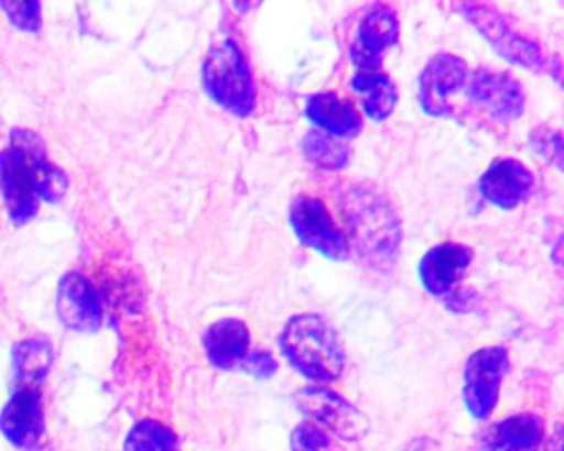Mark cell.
Instances as JSON below:
<instances>
[{
	"mask_svg": "<svg viewBox=\"0 0 564 451\" xmlns=\"http://www.w3.org/2000/svg\"><path fill=\"white\" fill-rule=\"evenodd\" d=\"M67 190V174L48 161L42 138L15 130L0 153V193L12 222H29L37 213L39 199L57 202Z\"/></svg>",
	"mask_w": 564,
	"mask_h": 451,
	"instance_id": "cell-1",
	"label": "cell"
},
{
	"mask_svg": "<svg viewBox=\"0 0 564 451\" xmlns=\"http://www.w3.org/2000/svg\"><path fill=\"white\" fill-rule=\"evenodd\" d=\"M338 207L359 256L375 268L389 265L402 240L401 219L391 200L371 184L352 183L338 189Z\"/></svg>",
	"mask_w": 564,
	"mask_h": 451,
	"instance_id": "cell-2",
	"label": "cell"
},
{
	"mask_svg": "<svg viewBox=\"0 0 564 451\" xmlns=\"http://www.w3.org/2000/svg\"><path fill=\"white\" fill-rule=\"evenodd\" d=\"M280 348L290 364L310 381H338L345 372L346 352L332 324L313 312L295 315L283 326Z\"/></svg>",
	"mask_w": 564,
	"mask_h": 451,
	"instance_id": "cell-3",
	"label": "cell"
},
{
	"mask_svg": "<svg viewBox=\"0 0 564 451\" xmlns=\"http://www.w3.org/2000/svg\"><path fill=\"white\" fill-rule=\"evenodd\" d=\"M455 11L460 12L505 61L536 74H550L551 77L556 72V77L561 78L560 58H550L538 42L521 34L494 6L460 2L455 6Z\"/></svg>",
	"mask_w": 564,
	"mask_h": 451,
	"instance_id": "cell-4",
	"label": "cell"
},
{
	"mask_svg": "<svg viewBox=\"0 0 564 451\" xmlns=\"http://www.w3.org/2000/svg\"><path fill=\"white\" fill-rule=\"evenodd\" d=\"M204 88L219 107L247 118L256 110V84L246 55L232 41L214 45L203 68Z\"/></svg>",
	"mask_w": 564,
	"mask_h": 451,
	"instance_id": "cell-5",
	"label": "cell"
},
{
	"mask_svg": "<svg viewBox=\"0 0 564 451\" xmlns=\"http://www.w3.org/2000/svg\"><path fill=\"white\" fill-rule=\"evenodd\" d=\"M464 95L475 110L495 123L510 124L524 113V90L507 72L475 68L468 72Z\"/></svg>",
	"mask_w": 564,
	"mask_h": 451,
	"instance_id": "cell-6",
	"label": "cell"
},
{
	"mask_svg": "<svg viewBox=\"0 0 564 451\" xmlns=\"http://www.w3.org/2000/svg\"><path fill=\"white\" fill-rule=\"evenodd\" d=\"M290 223L300 243L325 258L345 262L351 255L348 237L318 197L308 194L296 197L290 207Z\"/></svg>",
	"mask_w": 564,
	"mask_h": 451,
	"instance_id": "cell-7",
	"label": "cell"
},
{
	"mask_svg": "<svg viewBox=\"0 0 564 451\" xmlns=\"http://www.w3.org/2000/svg\"><path fill=\"white\" fill-rule=\"evenodd\" d=\"M296 407L312 424L346 441L368 435V418L343 395L326 387H305L296 392Z\"/></svg>",
	"mask_w": 564,
	"mask_h": 451,
	"instance_id": "cell-8",
	"label": "cell"
},
{
	"mask_svg": "<svg viewBox=\"0 0 564 451\" xmlns=\"http://www.w3.org/2000/svg\"><path fill=\"white\" fill-rule=\"evenodd\" d=\"M508 365V351L501 345L478 349L467 359L464 369V400L471 417L487 420L494 414Z\"/></svg>",
	"mask_w": 564,
	"mask_h": 451,
	"instance_id": "cell-9",
	"label": "cell"
},
{
	"mask_svg": "<svg viewBox=\"0 0 564 451\" xmlns=\"http://www.w3.org/2000/svg\"><path fill=\"white\" fill-rule=\"evenodd\" d=\"M468 67L464 58L437 54L427 62L419 77V103L432 118H452L455 105L452 98L464 90Z\"/></svg>",
	"mask_w": 564,
	"mask_h": 451,
	"instance_id": "cell-10",
	"label": "cell"
},
{
	"mask_svg": "<svg viewBox=\"0 0 564 451\" xmlns=\"http://www.w3.org/2000/svg\"><path fill=\"white\" fill-rule=\"evenodd\" d=\"M401 34L398 11L392 6H372L358 28L349 58L358 72L381 70L384 54L394 47Z\"/></svg>",
	"mask_w": 564,
	"mask_h": 451,
	"instance_id": "cell-11",
	"label": "cell"
},
{
	"mask_svg": "<svg viewBox=\"0 0 564 451\" xmlns=\"http://www.w3.org/2000/svg\"><path fill=\"white\" fill-rule=\"evenodd\" d=\"M42 384L15 382V391L0 414V431L19 448H32L44 437Z\"/></svg>",
	"mask_w": 564,
	"mask_h": 451,
	"instance_id": "cell-12",
	"label": "cell"
},
{
	"mask_svg": "<svg viewBox=\"0 0 564 451\" xmlns=\"http://www.w3.org/2000/svg\"><path fill=\"white\" fill-rule=\"evenodd\" d=\"M474 262L470 246L457 242H444L432 246L417 266L419 279L429 295L444 298L451 295L462 276Z\"/></svg>",
	"mask_w": 564,
	"mask_h": 451,
	"instance_id": "cell-13",
	"label": "cell"
},
{
	"mask_svg": "<svg viewBox=\"0 0 564 451\" xmlns=\"http://www.w3.org/2000/svg\"><path fill=\"white\" fill-rule=\"evenodd\" d=\"M534 174L513 157H500L480 177V193L491 206L511 210L533 193Z\"/></svg>",
	"mask_w": 564,
	"mask_h": 451,
	"instance_id": "cell-14",
	"label": "cell"
},
{
	"mask_svg": "<svg viewBox=\"0 0 564 451\" xmlns=\"http://www.w3.org/2000/svg\"><path fill=\"white\" fill-rule=\"evenodd\" d=\"M57 312L65 328L77 332H91L101 322V308L90 282L68 273L62 278L57 293Z\"/></svg>",
	"mask_w": 564,
	"mask_h": 451,
	"instance_id": "cell-15",
	"label": "cell"
},
{
	"mask_svg": "<svg viewBox=\"0 0 564 451\" xmlns=\"http://www.w3.org/2000/svg\"><path fill=\"white\" fill-rule=\"evenodd\" d=\"M305 114L323 133L335 138H356L362 130V118L352 101L333 91L310 95Z\"/></svg>",
	"mask_w": 564,
	"mask_h": 451,
	"instance_id": "cell-16",
	"label": "cell"
},
{
	"mask_svg": "<svg viewBox=\"0 0 564 451\" xmlns=\"http://www.w3.org/2000/svg\"><path fill=\"white\" fill-rule=\"evenodd\" d=\"M546 427L534 414H518L503 418L488 428L484 451H538L544 443Z\"/></svg>",
	"mask_w": 564,
	"mask_h": 451,
	"instance_id": "cell-17",
	"label": "cell"
},
{
	"mask_svg": "<svg viewBox=\"0 0 564 451\" xmlns=\"http://www.w3.org/2000/svg\"><path fill=\"white\" fill-rule=\"evenodd\" d=\"M204 345L207 358L216 367L224 371L240 369L250 352L249 328L239 318L219 319L207 329Z\"/></svg>",
	"mask_w": 564,
	"mask_h": 451,
	"instance_id": "cell-18",
	"label": "cell"
},
{
	"mask_svg": "<svg viewBox=\"0 0 564 451\" xmlns=\"http://www.w3.org/2000/svg\"><path fill=\"white\" fill-rule=\"evenodd\" d=\"M351 88L361 97L366 118L382 123L394 113L399 100L398 87L389 75L378 72H356Z\"/></svg>",
	"mask_w": 564,
	"mask_h": 451,
	"instance_id": "cell-19",
	"label": "cell"
},
{
	"mask_svg": "<svg viewBox=\"0 0 564 451\" xmlns=\"http://www.w3.org/2000/svg\"><path fill=\"white\" fill-rule=\"evenodd\" d=\"M303 154L313 166L323 170H341L348 166L349 147L338 138L323 131H310L302 141Z\"/></svg>",
	"mask_w": 564,
	"mask_h": 451,
	"instance_id": "cell-20",
	"label": "cell"
},
{
	"mask_svg": "<svg viewBox=\"0 0 564 451\" xmlns=\"http://www.w3.org/2000/svg\"><path fill=\"white\" fill-rule=\"evenodd\" d=\"M52 348L39 339H28L14 348L15 382L44 384L52 364Z\"/></svg>",
	"mask_w": 564,
	"mask_h": 451,
	"instance_id": "cell-21",
	"label": "cell"
},
{
	"mask_svg": "<svg viewBox=\"0 0 564 451\" xmlns=\"http://www.w3.org/2000/svg\"><path fill=\"white\" fill-rule=\"evenodd\" d=\"M127 451H181L176 433L156 420L134 425L124 444Z\"/></svg>",
	"mask_w": 564,
	"mask_h": 451,
	"instance_id": "cell-22",
	"label": "cell"
},
{
	"mask_svg": "<svg viewBox=\"0 0 564 451\" xmlns=\"http://www.w3.org/2000/svg\"><path fill=\"white\" fill-rule=\"evenodd\" d=\"M530 143L534 153L540 154L547 164L563 169V134L550 127L534 128L530 133Z\"/></svg>",
	"mask_w": 564,
	"mask_h": 451,
	"instance_id": "cell-23",
	"label": "cell"
},
{
	"mask_svg": "<svg viewBox=\"0 0 564 451\" xmlns=\"http://www.w3.org/2000/svg\"><path fill=\"white\" fill-rule=\"evenodd\" d=\"M292 451H328L332 447V438L328 431L319 428L312 421H303L293 430L290 438Z\"/></svg>",
	"mask_w": 564,
	"mask_h": 451,
	"instance_id": "cell-24",
	"label": "cell"
},
{
	"mask_svg": "<svg viewBox=\"0 0 564 451\" xmlns=\"http://www.w3.org/2000/svg\"><path fill=\"white\" fill-rule=\"evenodd\" d=\"M9 21L24 32H39L42 25V6L39 2H0Z\"/></svg>",
	"mask_w": 564,
	"mask_h": 451,
	"instance_id": "cell-25",
	"label": "cell"
},
{
	"mask_svg": "<svg viewBox=\"0 0 564 451\" xmlns=\"http://www.w3.org/2000/svg\"><path fill=\"white\" fill-rule=\"evenodd\" d=\"M276 367H279V364H276L275 359H273L269 351L249 352L246 361L240 365L243 372L253 375L256 378L272 377L276 372Z\"/></svg>",
	"mask_w": 564,
	"mask_h": 451,
	"instance_id": "cell-26",
	"label": "cell"
},
{
	"mask_svg": "<svg viewBox=\"0 0 564 451\" xmlns=\"http://www.w3.org/2000/svg\"><path fill=\"white\" fill-rule=\"evenodd\" d=\"M561 448H563V440H561V430L557 428L553 440H551V443L547 444L546 451H561Z\"/></svg>",
	"mask_w": 564,
	"mask_h": 451,
	"instance_id": "cell-27",
	"label": "cell"
}]
</instances>
